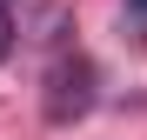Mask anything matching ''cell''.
I'll return each mask as SVG.
<instances>
[{"label": "cell", "instance_id": "cell-1", "mask_svg": "<svg viewBox=\"0 0 147 140\" xmlns=\"http://www.w3.org/2000/svg\"><path fill=\"white\" fill-rule=\"evenodd\" d=\"M87 107H94V67L87 60H60L54 74H47V120L67 127V120H80Z\"/></svg>", "mask_w": 147, "mask_h": 140}, {"label": "cell", "instance_id": "cell-2", "mask_svg": "<svg viewBox=\"0 0 147 140\" xmlns=\"http://www.w3.org/2000/svg\"><path fill=\"white\" fill-rule=\"evenodd\" d=\"M13 47V20H7V7H0V54Z\"/></svg>", "mask_w": 147, "mask_h": 140}, {"label": "cell", "instance_id": "cell-3", "mask_svg": "<svg viewBox=\"0 0 147 140\" xmlns=\"http://www.w3.org/2000/svg\"><path fill=\"white\" fill-rule=\"evenodd\" d=\"M127 7H134V13H147V0H127Z\"/></svg>", "mask_w": 147, "mask_h": 140}]
</instances>
